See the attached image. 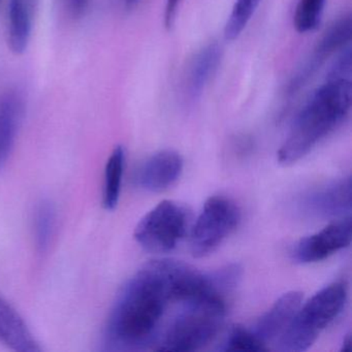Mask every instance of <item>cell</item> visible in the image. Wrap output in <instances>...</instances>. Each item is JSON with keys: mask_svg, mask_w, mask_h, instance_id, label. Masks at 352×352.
Segmentation results:
<instances>
[{"mask_svg": "<svg viewBox=\"0 0 352 352\" xmlns=\"http://www.w3.org/2000/svg\"><path fill=\"white\" fill-rule=\"evenodd\" d=\"M170 302L166 259L146 263L123 286L111 309L104 329L107 348L154 349Z\"/></svg>", "mask_w": 352, "mask_h": 352, "instance_id": "1", "label": "cell"}, {"mask_svg": "<svg viewBox=\"0 0 352 352\" xmlns=\"http://www.w3.org/2000/svg\"><path fill=\"white\" fill-rule=\"evenodd\" d=\"M351 96V81L347 79L327 80L317 88L294 119L280 147L279 164H296L339 127L349 115Z\"/></svg>", "mask_w": 352, "mask_h": 352, "instance_id": "2", "label": "cell"}, {"mask_svg": "<svg viewBox=\"0 0 352 352\" xmlns=\"http://www.w3.org/2000/svg\"><path fill=\"white\" fill-rule=\"evenodd\" d=\"M181 309L160 333L154 350L195 351L213 341L226 315V298L207 296L179 302Z\"/></svg>", "mask_w": 352, "mask_h": 352, "instance_id": "3", "label": "cell"}, {"mask_svg": "<svg viewBox=\"0 0 352 352\" xmlns=\"http://www.w3.org/2000/svg\"><path fill=\"white\" fill-rule=\"evenodd\" d=\"M347 298L345 281L333 282L321 288L305 304L302 302L292 322L276 341L277 349L284 352L308 350L321 331L339 317Z\"/></svg>", "mask_w": 352, "mask_h": 352, "instance_id": "4", "label": "cell"}, {"mask_svg": "<svg viewBox=\"0 0 352 352\" xmlns=\"http://www.w3.org/2000/svg\"><path fill=\"white\" fill-rule=\"evenodd\" d=\"M241 211L234 201L222 195L207 199L190 234V250L204 257L216 250L238 228Z\"/></svg>", "mask_w": 352, "mask_h": 352, "instance_id": "5", "label": "cell"}, {"mask_svg": "<svg viewBox=\"0 0 352 352\" xmlns=\"http://www.w3.org/2000/svg\"><path fill=\"white\" fill-rule=\"evenodd\" d=\"M187 221L188 215L184 207L173 201H164L140 220L133 236L140 246L149 252H170L184 236Z\"/></svg>", "mask_w": 352, "mask_h": 352, "instance_id": "6", "label": "cell"}, {"mask_svg": "<svg viewBox=\"0 0 352 352\" xmlns=\"http://www.w3.org/2000/svg\"><path fill=\"white\" fill-rule=\"evenodd\" d=\"M351 217L345 216L331 222L315 234L300 239L292 254L300 263H314L347 248L352 238Z\"/></svg>", "mask_w": 352, "mask_h": 352, "instance_id": "7", "label": "cell"}, {"mask_svg": "<svg viewBox=\"0 0 352 352\" xmlns=\"http://www.w3.org/2000/svg\"><path fill=\"white\" fill-rule=\"evenodd\" d=\"M351 177H344L307 193L300 210L319 218L345 217L351 212Z\"/></svg>", "mask_w": 352, "mask_h": 352, "instance_id": "8", "label": "cell"}, {"mask_svg": "<svg viewBox=\"0 0 352 352\" xmlns=\"http://www.w3.org/2000/svg\"><path fill=\"white\" fill-rule=\"evenodd\" d=\"M351 16L350 15L343 16L331 23L317 43L310 59L292 78L289 83L290 89L294 91L300 90L320 69L321 65L329 57L349 45L351 41Z\"/></svg>", "mask_w": 352, "mask_h": 352, "instance_id": "9", "label": "cell"}, {"mask_svg": "<svg viewBox=\"0 0 352 352\" xmlns=\"http://www.w3.org/2000/svg\"><path fill=\"white\" fill-rule=\"evenodd\" d=\"M182 156L174 150H162L148 157L135 170V186L148 192H162L170 188L183 172Z\"/></svg>", "mask_w": 352, "mask_h": 352, "instance_id": "10", "label": "cell"}, {"mask_svg": "<svg viewBox=\"0 0 352 352\" xmlns=\"http://www.w3.org/2000/svg\"><path fill=\"white\" fill-rule=\"evenodd\" d=\"M302 302V292L296 290L286 292L257 320L251 331L265 345L271 342L276 343L292 322Z\"/></svg>", "mask_w": 352, "mask_h": 352, "instance_id": "11", "label": "cell"}, {"mask_svg": "<svg viewBox=\"0 0 352 352\" xmlns=\"http://www.w3.org/2000/svg\"><path fill=\"white\" fill-rule=\"evenodd\" d=\"M23 114V98L17 91L0 94V170L11 157Z\"/></svg>", "mask_w": 352, "mask_h": 352, "instance_id": "12", "label": "cell"}, {"mask_svg": "<svg viewBox=\"0 0 352 352\" xmlns=\"http://www.w3.org/2000/svg\"><path fill=\"white\" fill-rule=\"evenodd\" d=\"M0 342L14 351L43 350L23 317L3 296H0Z\"/></svg>", "mask_w": 352, "mask_h": 352, "instance_id": "13", "label": "cell"}, {"mask_svg": "<svg viewBox=\"0 0 352 352\" xmlns=\"http://www.w3.org/2000/svg\"><path fill=\"white\" fill-rule=\"evenodd\" d=\"M222 49L217 43L203 47L195 54L186 76V94L191 100H197L213 77L221 61Z\"/></svg>", "mask_w": 352, "mask_h": 352, "instance_id": "14", "label": "cell"}, {"mask_svg": "<svg viewBox=\"0 0 352 352\" xmlns=\"http://www.w3.org/2000/svg\"><path fill=\"white\" fill-rule=\"evenodd\" d=\"M124 170L125 150L122 146L119 145L114 148L109 156L104 168L102 204L104 209L108 211H113L118 206Z\"/></svg>", "mask_w": 352, "mask_h": 352, "instance_id": "15", "label": "cell"}, {"mask_svg": "<svg viewBox=\"0 0 352 352\" xmlns=\"http://www.w3.org/2000/svg\"><path fill=\"white\" fill-rule=\"evenodd\" d=\"M32 17L28 0H9V44L16 54L28 48Z\"/></svg>", "mask_w": 352, "mask_h": 352, "instance_id": "16", "label": "cell"}, {"mask_svg": "<svg viewBox=\"0 0 352 352\" xmlns=\"http://www.w3.org/2000/svg\"><path fill=\"white\" fill-rule=\"evenodd\" d=\"M56 226V209L49 201H42L34 214V236L36 249L45 252L50 246Z\"/></svg>", "mask_w": 352, "mask_h": 352, "instance_id": "17", "label": "cell"}, {"mask_svg": "<svg viewBox=\"0 0 352 352\" xmlns=\"http://www.w3.org/2000/svg\"><path fill=\"white\" fill-rule=\"evenodd\" d=\"M327 0H298L294 25L298 34L314 32L320 25Z\"/></svg>", "mask_w": 352, "mask_h": 352, "instance_id": "18", "label": "cell"}, {"mask_svg": "<svg viewBox=\"0 0 352 352\" xmlns=\"http://www.w3.org/2000/svg\"><path fill=\"white\" fill-rule=\"evenodd\" d=\"M261 1V0H236L224 28L226 41H234L241 36L252 19Z\"/></svg>", "mask_w": 352, "mask_h": 352, "instance_id": "19", "label": "cell"}, {"mask_svg": "<svg viewBox=\"0 0 352 352\" xmlns=\"http://www.w3.org/2000/svg\"><path fill=\"white\" fill-rule=\"evenodd\" d=\"M222 351H267L269 347L254 335L251 329L236 325L230 329L226 341L222 344Z\"/></svg>", "mask_w": 352, "mask_h": 352, "instance_id": "20", "label": "cell"}, {"mask_svg": "<svg viewBox=\"0 0 352 352\" xmlns=\"http://www.w3.org/2000/svg\"><path fill=\"white\" fill-rule=\"evenodd\" d=\"M351 76V45L342 48L327 74V80L347 79Z\"/></svg>", "mask_w": 352, "mask_h": 352, "instance_id": "21", "label": "cell"}, {"mask_svg": "<svg viewBox=\"0 0 352 352\" xmlns=\"http://www.w3.org/2000/svg\"><path fill=\"white\" fill-rule=\"evenodd\" d=\"M180 3L181 0H166L164 9V26L166 30H172L174 26Z\"/></svg>", "mask_w": 352, "mask_h": 352, "instance_id": "22", "label": "cell"}, {"mask_svg": "<svg viewBox=\"0 0 352 352\" xmlns=\"http://www.w3.org/2000/svg\"><path fill=\"white\" fill-rule=\"evenodd\" d=\"M89 0H65L67 10L74 17H80L83 15L85 10L87 9Z\"/></svg>", "mask_w": 352, "mask_h": 352, "instance_id": "23", "label": "cell"}, {"mask_svg": "<svg viewBox=\"0 0 352 352\" xmlns=\"http://www.w3.org/2000/svg\"><path fill=\"white\" fill-rule=\"evenodd\" d=\"M350 343H351V338H350V335H347L344 339L343 344H342V351H348L350 350Z\"/></svg>", "mask_w": 352, "mask_h": 352, "instance_id": "24", "label": "cell"}, {"mask_svg": "<svg viewBox=\"0 0 352 352\" xmlns=\"http://www.w3.org/2000/svg\"><path fill=\"white\" fill-rule=\"evenodd\" d=\"M125 1H126V5L129 6V7H131V6H135L139 0H125Z\"/></svg>", "mask_w": 352, "mask_h": 352, "instance_id": "25", "label": "cell"}, {"mask_svg": "<svg viewBox=\"0 0 352 352\" xmlns=\"http://www.w3.org/2000/svg\"><path fill=\"white\" fill-rule=\"evenodd\" d=\"M0 3H1V0H0Z\"/></svg>", "mask_w": 352, "mask_h": 352, "instance_id": "26", "label": "cell"}]
</instances>
